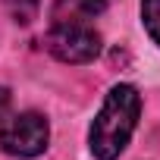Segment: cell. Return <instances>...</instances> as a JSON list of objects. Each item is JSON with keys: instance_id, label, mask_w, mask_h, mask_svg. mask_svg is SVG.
Returning a JSON list of instances; mask_svg holds the SVG:
<instances>
[{"instance_id": "1", "label": "cell", "mask_w": 160, "mask_h": 160, "mask_svg": "<svg viewBox=\"0 0 160 160\" xmlns=\"http://www.w3.org/2000/svg\"><path fill=\"white\" fill-rule=\"evenodd\" d=\"M138 116H141V94L135 85H113L101 104V113L94 116L91 129H88V144H91V154L98 160H116L135 126H138Z\"/></svg>"}, {"instance_id": "2", "label": "cell", "mask_w": 160, "mask_h": 160, "mask_svg": "<svg viewBox=\"0 0 160 160\" xmlns=\"http://www.w3.org/2000/svg\"><path fill=\"white\" fill-rule=\"evenodd\" d=\"M47 138H50V126L35 110L13 113L10 119L0 122V148L10 157H38L47 148Z\"/></svg>"}, {"instance_id": "3", "label": "cell", "mask_w": 160, "mask_h": 160, "mask_svg": "<svg viewBox=\"0 0 160 160\" xmlns=\"http://www.w3.org/2000/svg\"><path fill=\"white\" fill-rule=\"evenodd\" d=\"M44 44L60 63H72V66L91 63L101 53V35L91 25H72V22L50 25Z\"/></svg>"}, {"instance_id": "4", "label": "cell", "mask_w": 160, "mask_h": 160, "mask_svg": "<svg viewBox=\"0 0 160 160\" xmlns=\"http://www.w3.org/2000/svg\"><path fill=\"white\" fill-rule=\"evenodd\" d=\"M104 10H107V0H53L50 19L53 25H63V22L91 25V19H98Z\"/></svg>"}, {"instance_id": "5", "label": "cell", "mask_w": 160, "mask_h": 160, "mask_svg": "<svg viewBox=\"0 0 160 160\" xmlns=\"http://www.w3.org/2000/svg\"><path fill=\"white\" fill-rule=\"evenodd\" d=\"M7 13L19 22V25H32L38 19V10H41V0H3Z\"/></svg>"}, {"instance_id": "6", "label": "cell", "mask_w": 160, "mask_h": 160, "mask_svg": "<svg viewBox=\"0 0 160 160\" xmlns=\"http://www.w3.org/2000/svg\"><path fill=\"white\" fill-rule=\"evenodd\" d=\"M141 22L148 35L160 44V0H141Z\"/></svg>"}, {"instance_id": "7", "label": "cell", "mask_w": 160, "mask_h": 160, "mask_svg": "<svg viewBox=\"0 0 160 160\" xmlns=\"http://www.w3.org/2000/svg\"><path fill=\"white\" fill-rule=\"evenodd\" d=\"M7 110H10V91L0 85V122L7 119Z\"/></svg>"}]
</instances>
